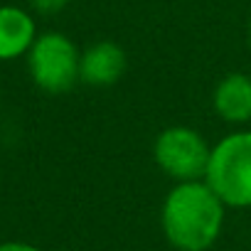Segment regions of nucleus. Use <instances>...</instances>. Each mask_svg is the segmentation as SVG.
I'll return each mask as SVG.
<instances>
[{"instance_id":"nucleus-1","label":"nucleus","mask_w":251,"mask_h":251,"mask_svg":"<svg viewBox=\"0 0 251 251\" xmlns=\"http://www.w3.org/2000/svg\"><path fill=\"white\" fill-rule=\"evenodd\" d=\"M160 231L175 251H209L226 222V204L204 180L173 182L160 204Z\"/></svg>"},{"instance_id":"nucleus-2","label":"nucleus","mask_w":251,"mask_h":251,"mask_svg":"<svg viewBox=\"0 0 251 251\" xmlns=\"http://www.w3.org/2000/svg\"><path fill=\"white\" fill-rule=\"evenodd\" d=\"M204 182L226 209H251V128H234L212 146Z\"/></svg>"},{"instance_id":"nucleus-3","label":"nucleus","mask_w":251,"mask_h":251,"mask_svg":"<svg viewBox=\"0 0 251 251\" xmlns=\"http://www.w3.org/2000/svg\"><path fill=\"white\" fill-rule=\"evenodd\" d=\"M25 59H27V74L32 84L45 94L59 96L72 91L81 81L79 76L81 50L64 32L57 30L40 32Z\"/></svg>"},{"instance_id":"nucleus-4","label":"nucleus","mask_w":251,"mask_h":251,"mask_svg":"<svg viewBox=\"0 0 251 251\" xmlns=\"http://www.w3.org/2000/svg\"><path fill=\"white\" fill-rule=\"evenodd\" d=\"M212 143L192 126L175 123L163 128L153 141V160L173 182L204 180Z\"/></svg>"},{"instance_id":"nucleus-5","label":"nucleus","mask_w":251,"mask_h":251,"mask_svg":"<svg viewBox=\"0 0 251 251\" xmlns=\"http://www.w3.org/2000/svg\"><path fill=\"white\" fill-rule=\"evenodd\" d=\"M126 67H128V59H126L123 47L111 40H101L81 50L79 76H81V84L86 86L106 89L121 81V76L126 74Z\"/></svg>"},{"instance_id":"nucleus-6","label":"nucleus","mask_w":251,"mask_h":251,"mask_svg":"<svg viewBox=\"0 0 251 251\" xmlns=\"http://www.w3.org/2000/svg\"><path fill=\"white\" fill-rule=\"evenodd\" d=\"M212 108L226 126L246 128L251 123V76L241 72L222 76L212 91Z\"/></svg>"},{"instance_id":"nucleus-7","label":"nucleus","mask_w":251,"mask_h":251,"mask_svg":"<svg viewBox=\"0 0 251 251\" xmlns=\"http://www.w3.org/2000/svg\"><path fill=\"white\" fill-rule=\"evenodd\" d=\"M35 15L18 5H0V62L27 57L37 40Z\"/></svg>"},{"instance_id":"nucleus-8","label":"nucleus","mask_w":251,"mask_h":251,"mask_svg":"<svg viewBox=\"0 0 251 251\" xmlns=\"http://www.w3.org/2000/svg\"><path fill=\"white\" fill-rule=\"evenodd\" d=\"M72 0H30V8L40 15H57L62 13Z\"/></svg>"},{"instance_id":"nucleus-9","label":"nucleus","mask_w":251,"mask_h":251,"mask_svg":"<svg viewBox=\"0 0 251 251\" xmlns=\"http://www.w3.org/2000/svg\"><path fill=\"white\" fill-rule=\"evenodd\" d=\"M0 251H42V249L27 241H0Z\"/></svg>"}]
</instances>
